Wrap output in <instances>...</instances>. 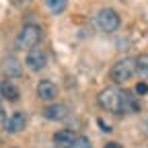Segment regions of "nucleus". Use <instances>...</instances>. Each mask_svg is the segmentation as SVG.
I'll list each match as a JSON object with an SVG mask.
<instances>
[{"mask_svg": "<svg viewBox=\"0 0 148 148\" xmlns=\"http://www.w3.org/2000/svg\"><path fill=\"white\" fill-rule=\"evenodd\" d=\"M37 95H39L43 101H53L58 97V86H56V82H51V80H41L37 84Z\"/></svg>", "mask_w": 148, "mask_h": 148, "instance_id": "nucleus-9", "label": "nucleus"}, {"mask_svg": "<svg viewBox=\"0 0 148 148\" xmlns=\"http://www.w3.org/2000/svg\"><path fill=\"white\" fill-rule=\"evenodd\" d=\"M6 119H8V115H6V111H4V107L0 105V123H6Z\"/></svg>", "mask_w": 148, "mask_h": 148, "instance_id": "nucleus-16", "label": "nucleus"}, {"mask_svg": "<svg viewBox=\"0 0 148 148\" xmlns=\"http://www.w3.org/2000/svg\"><path fill=\"white\" fill-rule=\"evenodd\" d=\"M97 25H99V29L103 33H113V31L119 29L121 18H119V14L113 8H101L97 12Z\"/></svg>", "mask_w": 148, "mask_h": 148, "instance_id": "nucleus-4", "label": "nucleus"}, {"mask_svg": "<svg viewBox=\"0 0 148 148\" xmlns=\"http://www.w3.org/2000/svg\"><path fill=\"white\" fill-rule=\"evenodd\" d=\"M146 132H148V121H146Z\"/></svg>", "mask_w": 148, "mask_h": 148, "instance_id": "nucleus-19", "label": "nucleus"}, {"mask_svg": "<svg viewBox=\"0 0 148 148\" xmlns=\"http://www.w3.org/2000/svg\"><path fill=\"white\" fill-rule=\"evenodd\" d=\"M45 6H47V10H49V12L60 14V12H64V10H66L68 0H45Z\"/></svg>", "mask_w": 148, "mask_h": 148, "instance_id": "nucleus-12", "label": "nucleus"}, {"mask_svg": "<svg viewBox=\"0 0 148 148\" xmlns=\"http://www.w3.org/2000/svg\"><path fill=\"white\" fill-rule=\"evenodd\" d=\"M76 140V134L72 132V130H60V132H56L53 134V142L58 144V146H72V142Z\"/></svg>", "mask_w": 148, "mask_h": 148, "instance_id": "nucleus-10", "label": "nucleus"}, {"mask_svg": "<svg viewBox=\"0 0 148 148\" xmlns=\"http://www.w3.org/2000/svg\"><path fill=\"white\" fill-rule=\"evenodd\" d=\"M136 74H140L142 78H148V56L146 53L136 58Z\"/></svg>", "mask_w": 148, "mask_h": 148, "instance_id": "nucleus-13", "label": "nucleus"}, {"mask_svg": "<svg viewBox=\"0 0 148 148\" xmlns=\"http://www.w3.org/2000/svg\"><path fill=\"white\" fill-rule=\"evenodd\" d=\"M41 39V29L37 25H25L21 29V33L16 35V47L18 49H33L37 47Z\"/></svg>", "mask_w": 148, "mask_h": 148, "instance_id": "nucleus-3", "label": "nucleus"}, {"mask_svg": "<svg viewBox=\"0 0 148 148\" xmlns=\"http://www.w3.org/2000/svg\"><path fill=\"white\" fill-rule=\"evenodd\" d=\"M70 113V109L66 103H53V105H47L43 109V117L47 121H64Z\"/></svg>", "mask_w": 148, "mask_h": 148, "instance_id": "nucleus-7", "label": "nucleus"}, {"mask_svg": "<svg viewBox=\"0 0 148 148\" xmlns=\"http://www.w3.org/2000/svg\"><path fill=\"white\" fill-rule=\"evenodd\" d=\"M99 105L105 109V111H111V113H125V111H140V103L136 99H132L127 95V92H123L121 88H105L101 95H99Z\"/></svg>", "mask_w": 148, "mask_h": 148, "instance_id": "nucleus-1", "label": "nucleus"}, {"mask_svg": "<svg viewBox=\"0 0 148 148\" xmlns=\"http://www.w3.org/2000/svg\"><path fill=\"white\" fill-rule=\"evenodd\" d=\"M0 70H2V74L6 78H21L23 76V64L14 56H6L2 60V64H0Z\"/></svg>", "mask_w": 148, "mask_h": 148, "instance_id": "nucleus-6", "label": "nucleus"}, {"mask_svg": "<svg viewBox=\"0 0 148 148\" xmlns=\"http://www.w3.org/2000/svg\"><path fill=\"white\" fill-rule=\"evenodd\" d=\"M0 99H2V82H0Z\"/></svg>", "mask_w": 148, "mask_h": 148, "instance_id": "nucleus-18", "label": "nucleus"}, {"mask_svg": "<svg viewBox=\"0 0 148 148\" xmlns=\"http://www.w3.org/2000/svg\"><path fill=\"white\" fill-rule=\"evenodd\" d=\"M25 64H27V68L33 70V72L43 70L45 64H47V53H45L43 49H39V47H33V49H29V53H27Z\"/></svg>", "mask_w": 148, "mask_h": 148, "instance_id": "nucleus-5", "label": "nucleus"}, {"mask_svg": "<svg viewBox=\"0 0 148 148\" xmlns=\"http://www.w3.org/2000/svg\"><path fill=\"white\" fill-rule=\"evenodd\" d=\"M134 74H136V60L134 58H127V56L121 58V60H117L113 66H111V78H113L117 84L127 82Z\"/></svg>", "mask_w": 148, "mask_h": 148, "instance_id": "nucleus-2", "label": "nucleus"}, {"mask_svg": "<svg viewBox=\"0 0 148 148\" xmlns=\"http://www.w3.org/2000/svg\"><path fill=\"white\" fill-rule=\"evenodd\" d=\"M105 148H123L121 144H117V142H107L105 144Z\"/></svg>", "mask_w": 148, "mask_h": 148, "instance_id": "nucleus-17", "label": "nucleus"}, {"mask_svg": "<svg viewBox=\"0 0 148 148\" xmlns=\"http://www.w3.org/2000/svg\"><path fill=\"white\" fill-rule=\"evenodd\" d=\"M4 127H6V132H10V134H18V132H23V130L27 127V117H25V113H12L8 119H6V123H4Z\"/></svg>", "mask_w": 148, "mask_h": 148, "instance_id": "nucleus-8", "label": "nucleus"}, {"mask_svg": "<svg viewBox=\"0 0 148 148\" xmlns=\"http://www.w3.org/2000/svg\"><path fill=\"white\" fill-rule=\"evenodd\" d=\"M134 90H136V95H146V92H148V84L146 82H138Z\"/></svg>", "mask_w": 148, "mask_h": 148, "instance_id": "nucleus-15", "label": "nucleus"}, {"mask_svg": "<svg viewBox=\"0 0 148 148\" xmlns=\"http://www.w3.org/2000/svg\"><path fill=\"white\" fill-rule=\"evenodd\" d=\"M68 148H90V140L88 138H84V136H80V138H76L72 142V146H68Z\"/></svg>", "mask_w": 148, "mask_h": 148, "instance_id": "nucleus-14", "label": "nucleus"}, {"mask_svg": "<svg viewBox=\"0 0 148 148\" xmlns=\"http://www.w3.org/2000/svg\"><path fill=\"white\" fill-rule=\"evenodd\" d=\"M2 99H8V101H16L18 99V88L10 80L2 82Z\"/></svg>", "mask_w": 148, "mask_h": 148, "instance_id": "nucleus-11", "label": "nucleus"}]
</instances>
